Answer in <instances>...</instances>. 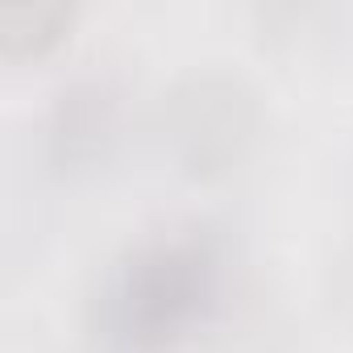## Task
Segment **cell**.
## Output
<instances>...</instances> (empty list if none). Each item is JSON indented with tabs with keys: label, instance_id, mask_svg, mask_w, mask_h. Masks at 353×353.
<instances>
[{
	"label": "cell",
	"instance_id": "1",
	"mask_svg": "<svg viewBox=\"0 0 353 353\" xmlns=\"http://www.w3.org/2000/svg\"><path fill=\"white\" fill-rule=\"evenodd\" d=\"M221 258L200 233H154L129 250L108 287V324L125 345L162 349L216 303Z\"/></svg>",
	"mask_w": 353,
	"mask_h": 353
},
{
	"label": "cell",
	"instance_id": "3",
	"mask_svg": "<svg viewBox=\"0 0 353 353\" xmlns=\"http://www.w3.org/2000/svg\"><path fill=\"white\" fill-rule=\"evenodd\" d=\"M108 108H112V100H108V92L104 88H79V92H71V96H63V104H59V141L67 145V150H75V145H92L96 141V133L108 125Z\"/></svg>",
	"mask_w": 353,
	"mask_h": 353
},
{
	"label": "cell",
	"instance_id": "2",
	"mask_svg": "<svg viewBox=\"0 0 353 353\" xmlns=\"http://www.w3.org/2000/svg\"><path fill=\"white\" fill-rule=\"evenodd\" d=\"M71 26L63 0H9L0 5V46L9 59L46 54Z\"/></svg>",
	"mask_w": 353,
	"mask_h": 353
}]
</instances>
